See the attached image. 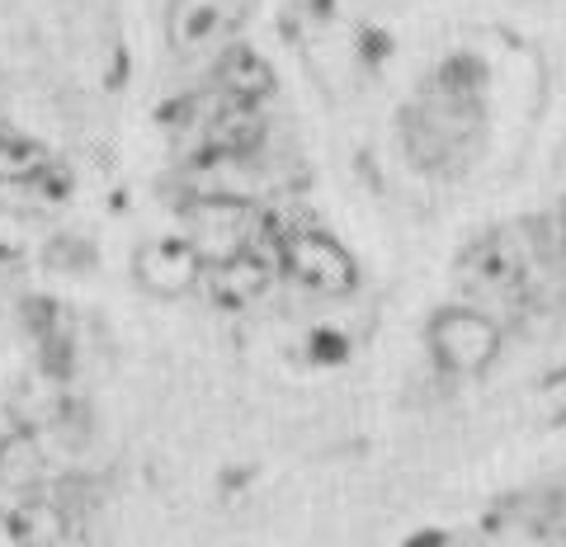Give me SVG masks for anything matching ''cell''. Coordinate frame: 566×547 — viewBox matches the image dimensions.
<instances>
[{
  "mask_svg": "<svg viewBox=\"0 0 566 547\" xmlns=\"http://www.w3.org/2000/svg\"><path fill=\"white\" fill-rule=\"evenodd\" d=\"M528 270H534V241H528L524 227H491L458 255V284L476 303L520 297L528 288Z\"/></svg>",
  "mask_w": 566,
  "mask_h": 547,
  "instance_id": "6da1fadb",
  "label": "cell"
},
{
  "mask_svg": "<svg viewBox=\"0 0 566 547\" xmlns=\"http://www.w3.org/2000/svg\"><path fill=\"white\" fill-rule=\"evenodd\" d=\"M279 270L293 278L297 288L322 293V297H345L359 284V264L335 236L312 232V227H297L279 241Z\"/></svg>",
  "mask_w": 566,
  "mask_h": 547,
  "instance_id": "7a4b0ae2",
  "label": "cell"
},
{
  "mask_svg": "<svg viewBox=\"0 0 566 547\" xmlns=\"http://www.w3.org/2000/svg\"><path fill=\"white\" fill-rule=\"evenodd\" d=\"M424 345L449 374H482L501 355V326L482 307H439L424 330Z\"/></svg>",
  "mask_w": 566,
  "mask_h": 547,
  "instance_id": "3957f363",
  "label": "cell"
},
{
  "mask_svg": "<svg viewBox=\"0 0 566 547\" xmlns=\"http://www.w3.org/2000/svg\"><path fill=\"white\" fill-rule=\"evenodd\" d=\"M251 0H170V48L175 57L199 62L218 57L222 48L237 43V29L245 24Z\"/></svg>",
  "mask_w": 566,
  "mask_h": 547,
  "instance_id": "277c9868",
  "label": "cell"
},
{
  "mask_svg": "<svg viewBox=\"0 0 566 547\" xmlns=\"http://www.w3.org/2000/svg\"><path fill=\"white\" fill-rule=\"evenodd\" d=\"M189 241L208 264H222L255 245V208L237 199H199L189 208Z\"/></svg>",
  "mask_w": 566,
  "mask_h": 547,
  "instance_id": "5b68a950",
  "label": "cell"
},
{
  "mask_svg": "<svg viewBox=\"0 0 566 547\" xmlns=\"http://www.w3.org/2000/svg\"><path fill=\"white\" fill-rule=\"evenodd\" d=\"M133 274L147 293L161 297H180L189 288H199L208 278V260L193 251L189 236H170V241H147L133 260Z\"/></svg>",
  "mask_w": 566,
  "mask_h": 547,
  "instance_id": "8992f818",
  "label": "cell"
},
{
  "mask_svg": "<svg viewBox=\"0 0 566 547\" xmlns=\"http://www.w3.org/2000/svg\"><path fill=\"white\" fill-rule=\"evenodd\" d=\"M212 85H218L222 99H237V104H260L274 95V66L260 57L255 48L232 43L212 57Z\"/></svg>",
  "mask_w": 566,
  "mask_h": 547,
  "instance_id": "52a82bcc",
  "label": "cell"
},
{
  "mask_svg": "<svg viewBox=\"0 0 566 547\" xmlns=\"http://www.w3.org/2000/svg\"><path fill=\"white\" fill-rule=\"evenodd\" d=\"M208 284H212V293H218L222 303H237L241 307V303H255V297L270 293L274 264L251 245V251H241V255L222 260V264H208Z\"/></svg>",
  "mask_w": 566,
  "mask_h": 547,
  "instance_id": "ba28073f",
  "label": "cell"
},
{
  "mask_svg": "<svg viewBox=\"0 0 566 547\" xmlns=\"http://www.w3.org/2000/svg\"><path fill=\"white\" fill-rule=\"evenodd\" d=\"M10 538L20 547H62L66 538V509L57 501L29 496L10 509Z\"/></svg>",
  "mask_w": 566,
  "mask_h": 547,
  "instance_id": "9c48e42d",
  "label": "cell"
},
{
  "mask_svg": "<svg viewBox=\"0 0 566 547\" xmlns=\"http://www.w3.org/2000/svg\"><path fill=\"white\" fill-rule=\"evenodd\" d=\"M48 166H52V156L39 137H29L14 128V123L0 118V185H29V180H39Z\"/></svg>",
  "mask_w": 566,
  "mask_h": 547,
  "instance_id": "30bf717a",
  "label": "cell"
},
{
  "mask_svg": "<svg viewBox=\"0 0 566 547\" xmlns=\"http://www.w3.org/2000/svg\"><path fill=\"white\" fill-rule=\"evenodd\" d=\"M33 251H39V232L20 208H0V278L29 270Z\"/></svg>",
  "mask_w": 566,
  "mask_h": 547,
  "instance_id": "8fae6325",
  "label": "cell"
},
{
  "mask_svg": "<svg viewBox=\"0 0 566 547\" xmlns=\"http://www.w3.org/2000/svg\"><path fill=\"white\" fill-rule=\"evenodd\" d=\"M43 467H48V457L29 434H14L0 444V476H6L10 486H39Z\"/></svg>",
  "mask_w": 566,
  "mask_h": 547,
  "instance_id": "7c38bea8",
  "label": "cell"
}]
</instances>
